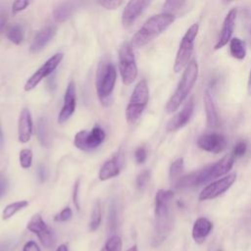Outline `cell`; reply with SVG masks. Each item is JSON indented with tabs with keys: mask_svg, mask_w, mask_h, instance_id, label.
<instances>
[{
	"mask_svg": "<svg viewBox=\"0 0 251 251\" xmlns=\"http://www.w3.org/2000/svg\"><path fill=\"white\" fill-rule=\"evenodd\" d=\"M233 162H234L233 156L231 154H227L224 156L221 160L216 162L215 164L205 167L204 171H205L206 182L225 176L232 169Z\"/></svg>",
	"mask_w": 251,
	"mask_h": 251,
	"instance_id": "obj_13",
	"label": "cell"
},
{
	"mask_svg": "<svg viewBox=\"0 0 251 251\" xmlns=\"http://www.w3.org/2000/svg\"><path fill=\"white\" fill-rule=\"evenodd\" d=\"M197 145L204 151L219 154L226 148L227 141L223 134L216 132L205 133L198 138Z\"/></svg>",
	"mask_w": 251,
	"mask_h": 251,
	"instance_id": "obj_12",
	"label": "cell"
},
{
	"mask_svg": "<svg viewBox=\"0 0 251 251\" xmlns=\"http://www.w3.org/2000/svg\"><path fill=\"white\" fill-rule=\"evenodd\" d=\"M20 165L24 169H28L32 163V152L30 149H23L19 155Z\"/></svg>",
	"mask_w": 251,
	"mask_h": 251,
	"instance_id": "obj_31",
	"label": "cell"
},
{
	"mask_svg": "<svg viewBox=\"0 0 251 251\" xmlns=\"http://www.w3.org/2000/svg\"><path fill=\"white\" fill-rule=\"evenodd\" d=\"M6 24V15L0 14V32L3 30Z\"/></svg>",
	"mask_w": 251,
	"mask_h": 251,
	"instance_id": "obj_45",
	"label": "cell"
},
{
	"mask_svg": "<svg viewBox=\"0 0 251 251\" xmlns=\"http://www.w3.org/2000/svg\"><path fill=\"white\" fill-rule=\"evenodd\" d=\"M150 1L147 0H134L129 1L125 7L122 14V23L125 27L130 26L135 20L142 14V12L150 5Z\"/></svg>",
	"mask_w": 251,
	"mask_h": 251,
	"instance_id": "obj_14",
	"label": "cell"
},
{
	"mask_svg": "<svg viewBox=\"0 0 251 251\" xmlns=\"http://www.w3.org/2000/svg\"><path fill=\"white\" fill-rule=\"evenodd\" d=\"M146 157H147V151H146L145 147L141 146L135 150L134 158H135V161L137 164H143L146 160Z\"/></svg>",
	"mask_w": 251,
	"mask_h": 251,
	"instance_id": "obj_39",
	"label": "cell"
},
{
	"mask_svg": "<svg viewBox=\"0 0 251 251\" xmlns=\"http://www.w3.org/2000/svg\"><path fill=\"white\" fill-rule=\"evenodd\" d=\"M218 251H222V250H218Z\"/></svg>",
	"mask_w": 251,
	"mask_h": 251,
	"instance_id": "obj_50",
	"label": "cell"
},
{
	"mask_svg": "<svg viewBox=\"0 0 251 251\" xmlns=\"http://www.w3.org/2000/svg\"><path fill=\"white\" fill-rule=\"evenodd\" d=\"M56 30H57V28L55 25H48V26H45L44 28H42L41 30H39L35 34L31 44H30V47H29L30 52L38 53L42 49H44L45 46L49 43V41L54 37Z\"/></svg>",
	"mask_w": 251,
	"mask_h": 251,
	"instance_id": "obj_20",
	"label": "cell"
},
{
	"mask_svg": "<svg viewBox=\"0 0 251 251\" xmlns=\"http://www.w3.org/2000/svg\"><path fill=\"white\" fill-rule=\"evenodd\" d=\"M29 1L26 0H17L13 3L12 5V12L13 14H17L23 10H25V8H27V6L29 5Z\"/></svg>",
	"mask_w": 251,
	"mask_h": 251,
	"instance_id": "obj_38",
	"label": "cell"
},
{
	"mask_svg": "<svg viewBox=\"0 0 251 251\" xmlns=\"http://www.w3.org/2000/svg\"><path fill=\"white\" fill-rule=\"evenodd\" d=\"M149 101V88L147 81L141 79L134 86L129 102L126 109V118L128 124L136 123L141 117Z\"/></svg>",
	"mask_w": 251,
	"mask_h": 251,
	"instance_id": "obj_5",
	"label": "cell"
},
{
	"mask_svg": "<svg viewBox=\"0 0 251 251\" xmlns=\"http://www.w3.org/2000/svg\"><path fill=\"white\" fill-rule=\"evenodd\" d=\"M75 110V82L71 80L67 86L65 95H64V103L61 109V112L58 116V123L63 124L68 121L71 116L74 114Z\"/></svg>",
	"mask_w": 251,
	"mask_h": 251,
	"instance_id": "obj_16",
	"label": "cell"
},
{
	"mask_svg": "<svg viewBox=\"0 0 251 251\" xmlns=\"http://www.w3.org/2000/svg\"><path fill=\"white\" fill-rule=\"evenodd\" d=\"M150 179V172L148 170L142 171L136 177V187L139 190H142L147 185L148 181Z\"/></svg>",
	"mask_w": 251,
	"mask_h": 251,
	"instance_id": "obj_33",
	"label": "cell"
},
{
	"mask_svg": "<svg viewBox=\"0 0 251 251\" xmlns=\"http://www.w3.org/2000/svg\"><path fill=\"white\" fill-rule=\"evenodd\" d=\"M235 21H236V9H231L226 14L224 20L220 37L214 47L216 50L223 48L225 45L227 44L228 41H230L231 35L235 27Z\"/></svg>",
	"mask_w": 251,
	"mask_h": 251,
	"instance_id": "obj_17",
	"label": "cell"
},
{
	"mask_svg": "<svg viewBox=\"0 0 251 251\" xmlns=\"http://www.w3.org/2000/svg\"><path fill=\"white\" fill-rule=\"evenodd\" d=\"M184 169V162L182 158H178L175 160L171 166H170V171H169V176L172 181H177L181 176V174L183 173Z\"/></svg>",
	"mask_w": 251,
	"mask_h": 251,
	"instance_id": "obj_27",
	"label": "cell"
},
{
	"mask_svg": "<svg viewBox=\"0 0 251 251\" xmlns=\"http://www.w3.org/2000/svg\"><path fill=\"white\" fill-rule=\"evenodd\" d=\"M194 110V100L193 97L189 98L182 109L176 113L167 124L168 131H176L180 127L184 126L191 119Z\"/></svg>",
	"mask_w": 251,
	"mask_h": 251,
	"instance_id": "obj_15",
	"label": "cell"
},
{
	"mask_svg": "<svg viewBox=\"0 0 251 251\" xmlns=\"http://www.w3.org/2000/svg\"><path fill=\"white\" fill-rule=\"evenodd\" d=\"M56 251H69L68 246L66 244H61L59 245V247L56 249Z\"/></svg>",
	"mask_w": 251,
	"mask_h": 251,
	"instance_id": "obj_47",
	"label": "cell"
},
{
	"mask_svg": "<svg viewBox=\"0 0 251 251\" xmlns=\"http://www.w3.org/2000/svg\"><path fill=\"white\" fill-rule=\"evenodd\" d=\"M175 21V15L168 13H161L149 18L143 25L133 34L131 38V45L134 48H140L154 38L163 33Z\"/></svg>",
	"mask_w": 251,
	"mask_h": 251,
	"instance_id": "obj_2",
	"label": "cell"
},
{
	"mask_svg": "<svg viewBox=\"0 0 251 251\" xmlns=\"http://www.w3.org/2000/svg\"><path fill=\"white\" fill-rule=\"evenodd\" d=\"M23 251H40V248L38 247L36 242L30 240V241H27L25 244V246L23 248Z\"/></svg>",
	"mask_w": 251,
	"mask_h": 251,
	"instance_id": "obj_41",
	"label": "cell"
},
{
	"mask_svg": "<svg viewBox=\"0 0 251 251\" xmlns=\"http://www.w3.org/2000/svg\"><path fill=\"white\" fill-rule=\"evenodd\" d=\"M213 229V223L206 217H199L193 224L191 235L197 244H202Z\"/></svg>",
	"mask_w": 251,
	"mask_h": 251,
	"instance_id": "obj_19",
	"label": "cell"
},
{
	"mask_svg": "<svg viewBox=\"0 0 251 251\" xmlns=\"http://www.w3.org/2000/svg\"><path fill=\"white\" fill-rule=\"evenodd\" d=\"M32 134V118L28 109L22 110L18 123V138L21 143L29 141Z\"/></svg>",
	"mask_w": 251,
	"mask_h": 251,
	"instance_id": "obj_18",
	"label": "cell"
},
{
	"mask_svg": "<svg viewBox=\"0 0 251 251\" xmlns=\"http://www.w3.org/2000/svg\"><path fill=\"white\" fill-rule=\"evenodd\" d=\"M47 120L45 118H40L37 122L36 131H37V138L41 145L46 146L49 142V134H48V127H47Z\"/></svg>",
	"mask_w": 251,
	"mask_h": 251,
	"instance_id": "obj_26",
	"label": "cell"
},
{
	"mask_svg": "<svg viewBox=\"0 0 251 251\" xmlns=\"http://www.w3.org/2000/svg\"><path fill=\"white\" fill-rule=\"evenodd\" d=\"M121 171V166L119 164V160L118 157L115 156L112 159L106 161L100 171H99V179L104 181V180H108L112 177L117 176L120 174Z\"/></svg>",
	"mask_w": 251,
	"mask_h": 251,
	"instance_id": "obj_22",
	"label": "cell"
},
{
	"mask_svg": "<svg viewBox=\"0 0 251 251\" xmlns=\"http://www.w3.org/2000/svg\"><path fill=\"white\" fill-rule=\"evenodd\" d=\"M184 4H185L184 1H179V0L166 1L164 4V13L174 15V12L181 9L184 6Z\"/></svg>",
	"mask_w": 251,
	"mask_h": 251,
	"instance_id": "obj_32",
	"label": "cell"
},
{
	"mask_svg": "<svg viewBox=\"0 0 251 251\" xmlns=\"http://www.w3.org/2000/svg\"><path fill=\"white\" fill-rule=\"evenodd\" d=\"M6 188H7V180L3 176H0V197L5 193Z\"/></svg>",
	"mask_w": 251,
	"mask_h": 251,
	"instance_id": "obj_42",
	"label": "cell"
},
{
	"mask_svg": "<svg viewBox=\"0 0 251 251\" xmlns=\"http://www.w3.org/2000/svg\"><path fill=\"white\" fill-rule=\"evenodd\" d=\"M79 183L80 180L77 179L74 185V192H73V201L74 204L75 205L76 209L79 210V202H78V190H79Z\"/></svg>",
	"mask_w": 251,
	"mask_h": 251,
	"instance_id": "obj_40",
	"label": "cell"
},
{
	"mask_svg": "<svg viewBox=\"0 0 251 251\" xmlns=\"http://www.w3.org/2000/svg\"><path fill=\"white\" fill-rule=\"evenodd\" d=\"M247 90H248V94H249V95H251V69H250V73H249V75H248Z\"/></svg>",
	"mask_w": 251,
	"mask_h": 251,
	"instance_id": "obj_46",
	"label": "cell"
},
{
	"mask_svg": "<svg viewBox=\"0 0 251 251\" xmlns=\"http://www.w3.org/2000/svg\"><path fill=\"white\" fill-rule=\"evenodd\" d=\"M98 4L101 5L105 9L115 10V9H118L123 4V1H121V0H103V1H99Z\"/></svg>",
	"mask_w": 251,
	"mask_h": 251,
	"instance_id": "obj_36",
	"label": "cell"
},
{
	"mask_svg": "<svg viewBox=\"0 0 251 251\" xmlns=\"http://www.w3.org/2000/svg\"><path fill=\"white\" fill-rule=\"evenodd\" d=\"M204 108L206 113L207 126L210 127L218 126L220 123L219 114L213 98V94L210 89H206L204 92Z\"/></svg>",
	"mask_w": 251,
	"mask_h": 251,
	"instance_id": "obj_21",
	"label": "cell"
},
{
	"mask_svg": "<svg viewBox=\"0 0 251 251\" xmlns=\"http://www.w3.org/2000/svg\"><path fill=\"white\" fill-rule=\"evenodd\" d=\"M116 225H117V209H116L115 203H112L109 211V227L113 229L115 228Z\"/></svg>",
	"mask_w": 251,
	"mask_h": 251,
	"instance_id": "obj_37",
	"label": "cell"
},
{
	"mask_svg": "<svg viewBox=\"0 0 251 251\" xmlns=\"http://www.w3.org/2000/svg\"><path fill=\"white\" fill-rule=\"evenodd\" d=\"M8 39L16 45H19L24 39V28L20 25H14L7 33Z\"/></svg>",
	"mask_w": 251,
	"mask_h": 251,
	"instance_id": "obj_29",
	"label": "cell"
},
{
	"mask_svg": "<svg viewBox=\"0 0 251 251\" xmlns=\"http://www.w3.org/2000/svg\"><path fill=\"white\" fill-rule=\"evenodd\" d=\"M101 219H102V213H101L100 201H96L92 208L90 222H89V229L91 231H95L99 227L101 224Z\"/></svg>",
	"mask_w": 251,
	"mask_h": 251,
	"instance_id": "obj_28",
	"label": "cell"
},
{
	"mask_svg": "<svg viewBox=\"0 0 251 251\" xmlns=\"http://www.w3.org/2000/svg\"><path fill=\"white\" fill-rule=\"evenodd\" d=\"M75 8V2H63L53 11V19L56 23H63L68 20Z\"/></svg>",
	"mask_w": 251,
	"mask_h": 251,
	"instance_id": "obj_23",
	"label": "cell"
},
{
	"mask_svg": "<svg viewBox=\"0 0 251 251\" xmlns=\"http://www.w3.org/2000/svg\"><path fill=\"white\" fill-rule=\"evenodd\" d=\"M122 239L119 235H112L106 241L101 251H121L122 250Z\"/></svg>",
	"mask_w": 251,
	"mask_h": 251,
	"instance_id": "obj_30",
	"label": "cell"
},
{
	"mask_svg": "<svg viewBox=\"0 0 251 251\" xmlns=\"http://www.w3.org/2000/svg\"><path fill=\"white\" fill-rule=\"evenodd\" d=\"M106 137L102 127L96 126L91 130H80L74 138V144L82 151H91L101 145Z\"/></svg>",
	"mask_w": 251,
	"mask_h": 251,
	"instance_id": "obj_8",
	"label": "cell"
},
{
	"mask_svg": "<svg viewBox=\"0 0 251 251\" xmlns=\"http://www.w3.org/2000/svg\"><path fill=\"white\" fill-rule=\"evenodd\" d=\"M198 76V65L195 60H191L185 67L181 78L176 86V89L168 100L165 111L168 114L176 112L182 102L187 98L191 89L193 88Z\"/></svg>",
	"mask_w": 251,
	"mask_h": 251,
	"instance_id": "obj_3",
	"label": "cell"
},
{
	"mask_svg": "<svg viewBox=\"0 0 251 251\" xmlns=\"http://www.w3.org/2000/svg\"><path fill=\"white\" fill-rule=\"evenodd\" d=\"M230 55L237 60H243L246 56V47L245 42L238 37H233L230 39L229 43Z\"/></svg>",
	"mask_w": 251,
	"mask_h": 251,
	"instance_id": "obj_24",
	"label": "cell"
},
{
	"mask_svg": "<svg viewBox=\"0 0 251 251\" xmlns=\"http://www.w3.org/2000/svg\"><path fill=\"white\" fill-rule=\"evenodd\" d=\"M2 141H3V133H2V130L0 128V143H2Z\"/></svg>",
	"mask_w": 251,
	"mask_h": 251,
	"instance_id": "obj_49",
	"label": "cell"
},
{
	"mask_svg": "<svg viewBox=\"0 0 251 251\" xmlns=\"http://www.w3.org/2000/svg\"><path fill=\"white\" fill-rule=\"evenodd\" d=\"M38 175H39V178H40V181H44L45 179V169L43 166H40L39 167V170H38Z\"/></svg>",
	"mask_w": 251,
	"mask_h": 251,
	"instance_id": "obj_44",
	"label": "cell"
},
{
	"mask_svg": "<svg viewBox=\"0 0 251 251\" xmlns=\"http://www.w3.org/2000/svg\"><path fill=\"white\" fill-rule=\"evenodd\" d=\"M28 206V202L25 201V200H21V201H16V202H13V203H10L8 204L3 212H2V219L4 221L6 220H9L10 218H12L15 214H17L19 211L25 209V207Z\"/></svg>",
	"mask_w": 251,
	"mask_h": 251,
	"instance_id": "obj_25",
	"label": "cell"
},
{
	"mask_svg": "<svg viewBox=\"0 0 251 251\" xmlns=\"http://www.w3.org/2000/svg\"><path fill=\"white\" fill-rule=\"evenodd\" d=\"M116 79L117 72L115 65L107 58L102 60L97 70L96 89L103 106H108L110 104Z\"/></svg>",
	"mask_w": 251,
	"mask_h": 251,
	"instance_id": "obj_4",
	"label": "cell"
},
{
	"mask_svg": "<svg viewBox=\"0 0 251 251\" xmlns=\"http://www.w3.org/2000/svg\"><path fill=\"white\" fill-rule=\"evenodd\" d=\"M174 192L172 190L159 189L155 196V236L154 246L162 243L170 233L173 226L172 201Z\"/></svg>",
	"mask_w": 251,
	"mask_h": 251,
	"instance_id": "obj_1",
	"label": "cell"
},
{
	"mask_svg": "<svg viewBox=\"0 0 251 251\" xmlns=\"http://www.w3.org/2000/svg\"><path fill=\"white\" fill-rule=\"evenodd\" d=\"M63 58H64L63 53H56L51 58H49L45 63H43V65L40 66L37 69V71H35L30 75V77L26 80V82L25 83V87H24L25 90V91H30L35 86H37V84L43 78L50 75L56 70V68L59 66V64L63 60Z\"/></svg>",
	"mask_w": 251,
	"mask_h": 251,
	"instance_id": "obj_10",
	"label": "cell"
},
{
	"mask_svg": "<svg viewBox=\"0 0 251 251\" xmlns=\"http://www.w3.org/2000/svg\"><path fill=\"white\" fill-rule=\"evenodd\" d=\"M126 251H138V250H137V246H136V245H133V246H131L129 249H127Z\"/></svg>",
	"mask_w": 251,
	"mask_h": 251,
	"instance_id": "obj_48",
	"label": "cell"
},
{
	"mask_svg": "<svg viewBox=\"0 0 251 251\" xmlns=\"http://www.w3.org/2000/svg\"><path fill=\"white\" fill-rule=\"evenodd\" d=\"M235 180H236V174L231 173L209 183L201 190L199 194V200L200 201L212 200L221 196L222 194H224L226 191L229 189V187L235 182Z\"/></svg>",
	"mask_w": 251,
	"mask_h": 251,
	"instance_id": "obj_11",
	"label": "cell"
},
{
	"mask_svg": "<svg viewBox=\"0 0 251 251\" xmlns=\"http://www.w3.org/2000/svg\"><path fill=\"white\" fill-rule=\"evenodd\" d=\"M26 228L36 234L45 248H52L56 243V237L51 228L43 221L40 214H34L26 225Z\"/></svg>",
	"mask_w": 251,
	"mask_h": 251,
	"instance_id": "obj_9",
	"label": "cell"
},
{
	"mask_svg": "<svg viewBox=\"0 0 251 251\" xmlns=\"http://www.w3.org/2000/svg\"><path fill=\"white\" fill-rule=\"evenodd\" d=\"M198 30H199L198 24H193L192 25L189 26V28L184 33L179 43V47L175 59V64H174L175 73H178L182 69H185V67L190 62V57L194 49V41L197 36Z\"/></svg>",
	"mask_w": 251,
	"mask_h": 251,
	"instance_id": "obj_7",
	"label": "cell"
},
{
	"mask_svg": "<svg viewBox=\"0 0 251 251\" xmlns=\"http://www.w3.org/2000/svg\"><path fill=\"white\" fill-rule=\"evenodd\" d=\"M14 248V244L11 242H3L0 244V251H10Z\"/></svg>",
	"mask_w": 251,
	"mask_h": 251,
	"instance_id": "obj_43",
	"label": "cell"
},
{
	"mask_svg": "<svg viewBox=\"0 0 251 251\" xmlns=\"http://www.w3.org/2000/svg\"><path fill=\"white\" fill-rule=\"evenodd\" d=\"M246 150H247V143L244 141V140H240L238 141L234 146H233V149H232V152L230 153L233 158H239L241 156H243L245 153H246Z\"/></svg>",
	"mask_w": 251,
	"mask_h": 251,
	"instance_id": "obj_34",
	"label": "cell"
},
{
	"mask_svg": "<svg viewBox=\"0 0 251 251\" xmlns=\"http://www.w3.org/2000/svg\"><path fill=\"white\" fill-rule=\"evenodd\" d=\"M73 216V212L70 207L64 208L59 214H57L54 218L55 222H67L69 221Z\"/></svg>",
	"mask_w": 251,
	"mask_h": 251,
	"instance_id": "obj_35",
	"label": "cell"
},
{
	"mask_svg": "<svg viewBox=\"0 0 251 251\" xmlns=\"http://www.w3.org/2000/svg\"><path fill=\"white\" fill-rule=\"evenodd\" d=\"M119 69L124 84H131L137 76V66L133 47L129 42H124L119 49Z\"/></svg>",
	"mask_w": 251,
	"mask_h": 251,
	"instance_id": "obj_6",
	"label": "cell"
}]
</instances>
